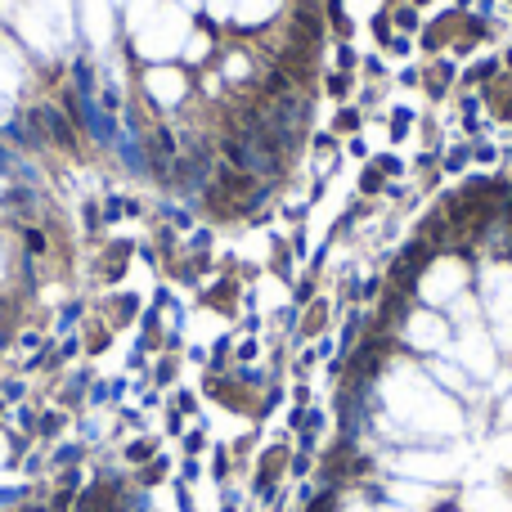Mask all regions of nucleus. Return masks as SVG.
Listing matches in <instances>:
<instances>
[{"mask_svg": "<svg viewBox=\"0 0 512 512\" xmlns=\"http://www.w3.org/2000/svg\"><path fill=\"white\" fill-rule=\"evenodd\" d=\"M396 468L414 481H450L459 472V459L445 450H414V454H400Z\"/></svg>", "mask_w": 512, "mask_h": 512, "instance_id": "f257e3e1", "label": "nucleus"}, {"mask_svg": "<svg viewBox=\"0 0 512 512\" xmlns=\"http://www.w3.org/2000/svg\"><path fill=\"white\" fill-rule=\"evenodd\" d=\"M41 117H45V135H50V144H59L63 153H86L81 149V131L72 126V117L63 113V108H54V104H41Z\"/></svg>", "mask_w": 512, "mask_h": 512, "instance_id": "f03ea898", "label": "nucleus"}, {"mask_svg": "<svg viewBox=\"0 0 512 512\" xmlns=\"http://www.w3.org/2000/svg\"><path fill=\"white\" fill-rule=\"evenodd\" d=\"M459 360H463V369L477 373V378H490V373H495V355H490V342H486V333H477V328H468V333H463Z\"/></svg>", "mask_w": 512, "mask_h": 512, "instance_id": "7ed1b4c3", "label": "nucleus"}, {"mask_svg": "<svg viewBox=\"0 0 512 512\" xmlns=\"http://www.w3.org/2000/svg\"><path fill=\"white\" fill-rule=\"evenodd\" d=\"M405 337L418 346V351H436V346L445 342V319H436V315H409L405 319Z\"/></svg>", "mask_w": 512, "mask_h": 512, "instance_id": "20e7f679", "label": "nucleus"}, {"mask_svg": "<svg viewBox=\"0 0 512 512\" xmlns=\"http://www.w3.org/2000/svg\"><path fill=\"white\" fill-rule=\"evenodd\" d=\"M454 77H459V68H454V63H450V59H436V63H432V68H427V72H423V86H427V95H432V99H441V95H445V90H450V86H454Z\"/></svg>", "mask_w": 512, "mask_h": 512, "instance_id": "39448f33", "label": "nucleus"}, {"mask_svg": "<svg viewBox=\"0 0 512 512\" xmlns=\"http://www.w3.org/2000/svg\"><path fill=\"white\" fill-rule=\"evenodd\" d=\"M391 499H396L400 508L414 512V508H427V504H432V490H423L418 481H396V486H391Z\"/></svg>", "mask_w": 512, "mask_h": 512, "instance_id": "423d86ee", "label": "nucleus"}, {"mask_svg": "<svg viewBox=\"0 0 512 512\" xmlns=\"http://www.w3.org/2000/svg\"><path fill=\"white\" fill-rule=\"evenodd\" d=\"M499 77H504V59H481V63H472V68L463 72L468 86H495Z\"/></svg>", "mask_w": 512, "mask_h": 512, "instance_id": "0eeeda50", "label": "nucleus"}, {"mask_svg": "<svg viewBox=\"0 0 512 512\" xmlns=\"http://www.w3.org/2000/svg\"><path fill=\"white\" fill-rule=\"evenodd\" d=\"M131 248H135V243H126V239H117V243H108V248H104V274H108V279H122L126 261H131Z\"/></svg>", "mask_w": 512, "mask_h": 512, "instance_id": "6e6552de", "label": "nucleus"}, {"mask_svg": "<svg viewBox=\"0 0 512 512\" xmlns=\"http://www.w3.org/2000/svg\"><path fill=\"white\" fill-rule=\"evenodd\" d=\"M427 369H432V378L441 382V387H450V391H463V387H468V378H463V373L454 369V364H441V360H432V364H427Z\"/></svg>", "mask_w": 512, "mask_h": 512, "instance_id": "1a4fd4ad", "label": "nucleus"}, {"mask_svg": "<svg viewBox=\"0 0 512 512\" xmlns=\"http://www.w3.org/2000/svg\"><path fill=\"white\" fill-rule=\"evenodd\" d=\"M391 27H405V32H418V9L414 5H409V0H405V5H391Z\"/></svg>", "mask_w": 512, "mask_h": 512, "instance_id": "9d476101", "label": "nucleus"}, {"mask_svg": "<svg viewBox=\"0 0 512 512\" xmlns=\"http://www.w3.org/2000/svg\"><path fill=\"white\" fill-rule=\"evenodd\" d=\"M23 243H27V256H45V252H50V234L36 230V225H27V230H23Z\"/></svg>", "mask_w": 512, "mask_h": 512, "instance_id": "9b49d317", "label": "nucleus"}, {"mask_svg": "<svg viewBox=\"0 0 512 512\" xmlns=\"http://www.w3.org/2000/svg\"><path fill=\"white\" fill-rule=\"evenodd\" d=\"M324 315H328V301L319 297L315 306H310V315H306V324H301V333H319V328H324Z\"/></svg>", "mask_w": 512, "mask_h": 512, "instance_id": "f8f14e48", "label": "nucleus"}, {"mask_svg": "<svg viewBox=\"0 0 512 512\" xmlns=\"http://www.w3.org/2000/svg\"><path fill=\"white\" fill-rule=\"evenodd\" d=\"M409 126H414V113H409V108H396V113H391V140H405Z\"/></svg>", "mask_w": 512, "mask_h": 512, "instance_id": "ddd939ff", "label": "nucleus"}, {"mask_svg": "<svg viewBox=\"0 0 512 512\" xmlns=\"http://www.w3.org/2000/svg\"><path fill=\"white\" fill-rule=\"evenodd\" d=\"M360 189H364V194H378V189H387V176H382L378 167H364V176H360Z\"/></svg>", "mask_w": 512, "mask_h": 512, "instance_id": "4468645a", "label": "nucleus"}, {"mask_svg": "<svg viewBox=\"0 0 512 512\" xmlns=\"http://www.w3.org/2000/svg\"><path fill=\"white\" fill-rule=\"evenodd\" d=\"M324 86H328V95L333 99H342L346 90H351V72H333V77H324Z\"/></svg>", "mask_w": 512, "mask_h": 512, "instance_id": "2eb2a0df", "label": "nucleus"}, {"mask_svg": "<svg viewBox=\"0 0 512 512\" xmlns=\"http://www.w3.org/2000/svg\"><path fill=\"white\" fill-rule=\"evenodd\" d=\"M468 158H472V144H459V149L445 158V171H463V167H468Z\"/></svg>", "mask_w": 512, "mask_h": 512, "instance_id": "dca6fc26", "label": "nucleus"}, {"mask_svg": "<svg viewBox=\"0 0 512 512\" xmlns=\"http://www.w3.org/2000/svg\"><path fill=\"white\" fill-rule=\"evenodd\" d=\"M167 221H171V230H180V234H185V230H194V216H189V212H180V207H167Z\"/></svg>", "mask_w": 512, "mask_h": 512, "instance_id": "f3484780", "label": "nucleus"}, {"mask_svg": "<svg viewBox=\"0 0 512 512\" xmlns=\"http://www.w3.org/2000/svg\"><path fill=\"white\" fill-rule=\"evenodd\" d=\"M373 167H378L382 176H405V162H400V158H391V153H387V158H378V162H373Z\"/></svg>", "mask_w": 512, "mask_h": 512, "instance_id": "a211bd4d", "label": "nucleus"}, {"mask_svg": "<svg viewBox=\"0 0 512 512\" xmlns=\"http://www.w3.org/2000/svg\"><path fill=\"white\" fill-rule=\"evenodd\" d=\"M360 126V108H342L337 113V131H355Z\"/></svg>", "mask_w": 512, "mask_h": 512, "instance_id": "6ab92c4d", "label": "nucleus"}, {"mask_svg": "<svg viewBox=\"0 0 512 512\" xmlns=\"http://www.w3.org/2000/svg\"><path fill=\"white\" fill-rule=\"evenodd\" d=\"M364 72H369V77H382V59H364Z\"/></svg>", "mask_w": 512, "mask_h": 512, "instance_id": "aec40b11", "label": "nucleus"}, {"mask_svg": "<svg viewBox=\"0 0 512 512\" xmlns=\"http://www.w3.org/2000/svg\"><path fill=\"white\" fill-rule=\"evenodd\" d=\"M499 459H504V463H508V468H512V436H508V441H504V445H499Z\"/></svg>", "mask_w": 512, "mask_h": 512, "instance_id": "412c9836", "label": "nucleus"}, {"mask_svg": "<svg viewBox=\"0 0 512 512\" xmlns=\"http://www.w3.org/2000/svg\"><path fill=\"white\" fill-rule=\"evenodd\" d=\"M382 512H409V508H400V504H391V508H382Z\"/></svg>", "mask_w": 512, "mask_h": 512, "instance_id": "4be33fe9", "label": "nucleus"}, {"mask_svg": "<svg viewBox=\"0 0 512 512\" xmlns=\"http://www.w3.org/2000/svg\"><path fill=\"white\" fill-rule=\"evenodd\" d=\"M409 5H414V9H418V5H427V0H409Z\"/></svg>", "mask_w": 512, "mask_h": 512, "instance_id": "5701e85b", "label": "nucleus"}]
</instances>
